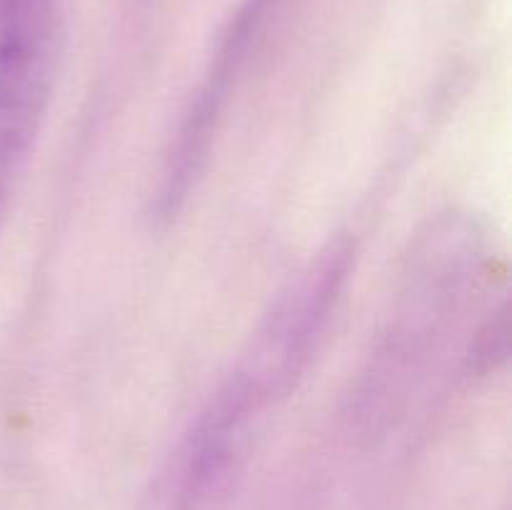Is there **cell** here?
Masks as SVG:
<instances>
[{"mask_svg":"<svg viewBox=\"0 0 512 510\" xmlns=\"http://www.w3.org/2000/svg\"><path fill=\"white\" fill-rule=\"evenodd\" d=\"M353 260L348 238L330 240L265 315L245 358L230 373L260 410L288 398L305 375L343 300Z\"/></svg>","mask_w":512,"mask_h":510,"instance_id":"6da1fadb","label":"cell"},{"mask_svg":"<svg viewBox=\"0 0 512 510\" xmlns=\"http://www.w3.org/2000/svg\"><path fill=\"white\" fill-rule=\"evenodd\" d=\"M48 98L45 0H0V233Z\"/></svg>","mask_w":512,"mask_h":510,"instance_id":"7a4b0ae2","label":"cell"},{"mask_svg":"<svg viewBox=\"0 0 512 510\" xmlns=\"http://www.w3.org/2000/svg\"><path fill=\"white\" fill-rule=\"evenodd\" d=\"M508 335H510V323H508V305H500L493 315L488 318V323L480 328V333L475 335L473 345H470L468 355V368L470 373H490V370L498 368L505 358H508Z\"/></svg>","mask_w":512,"mask_h":510,"instance_id":"3957f363","label":"cell"}]
</instances>
